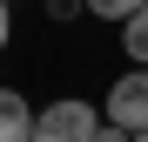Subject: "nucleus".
Here are the masks:
<instances>
[{
  "label": "nucleus",
  "instance_id": "423d86ee",
  "mask_svg": "<svg viewBox=\"0 0 148 142\" xmlns=\"http://www.w3.org/2000/svg\"><path fill=\"white\" fill-rule=\"evenodd\" d=\"M88 7V0H47V14H54V20H67V14H81Z\"/></svg>",
  "mask_w": 148,
  "mask_h": 142
},
{
  "label": "nucleus",
  "instance_id": "f257e3e1",
  "mask_svg": "<svg viewBox=\"0 0 148 142\" xmlns=\"http://www.w3.org/2000/svg\"><path fill=\"white\" fill-rule=\"evenodd\" d=\"M94 108L88 102H54V108H40L34 115V142H94Z\"/></svg>",
  "mask_w": 148,
  "mask_h": 142
},
{
  "label": "nucleus",
  "instance_id": "f03ea898",
  "mask_svg": "<svg viewBox=\"0 0 148 142\" xmlns=\"http://www.w3.org/2000/svg\"><path fill=\"white\" fill-rule=\"evenodd\" d=\"M108 122L128 129V135L148 129V68H135V75H121V81L108 88Z\"/></svg>",
  "mask_w": 148,
  "mask_h": 142
},
{
  "label": "nucleus",
  "instance_id": "1a4fd4ad",
  "mask_svg": "<svg viewBox=\"0 0 148 142\" xmlns=\"http://www.w3.org/2000/svg\"><path fill=\"white\" fill-rule=\"evenodd\" d=\"M135 142H148V129H141V135H135Z\"/></svg>",
  "mask_w": 148,
  "mask_h": 142
},
{
  "label": "nucleus",
  "instance_id": "0eeeda50",
  "mask_svg": "<svg viewBox=\"0 0 148 142\" xmlns=\"http://www.w3.org/2000/svg\"><path fill=\"white\" fill-rule=\"evenodd\" d=\"M94 142H135L128 129H114V122H101V129H94Z\"/></svg>",
  "mask_w": 148,
  "mask_h": 142
},
{
  "label": "nucleus",
  "instance_id": "20e7f679",
  "mask_svg": "<svg viewBox=\"0 0 148 142\" xmlns=\"http://www.w3.org/2000/svg\"><path fill=\"white\" fill-rule=\"evenodd\" d=\"M121 47H128V61H135V68H148V7L121 20Z\"/></svg>",
  "mask_w": 148,
  "mask_h": 142
},
{
  "label": "nucleus",
  "instance_id": "7ed1b4c3",
  "mask_svg": "<svg viewBox=\"0 0 148 142\" xmlns=\"http://www.w3.org/2000/svg\"><path fill=\"white\" fill-rule=\"evenodd\" d=\"M0 142H34V108L20 88H0Z\"/></svg>",
  "mask_w": 148,
  "mask_h": 142
},
{
  "label": "nucleus",
  "instance_id": "6e6552de",
  "mask_svg": "<svg viewBox=\"0 0 148 142\" xmlns=\"http://www.w3.org/2000/svg\"><path fill=\"white\" fill-rule=\"evenodd\" d=\"M7 41H14V7L0 0V47H7Z\"/></svg>",
  "mask_w": 148,
  "mask_h": 142
},
{
  "label": "nucleus",
  "instance_id": "39448f33",
  "mask_svg": "<svg viewBox=\"0 0 148 142\" xmlns=\"http://www.w3.org/2000/svg\"><path fill=\"white\" fill-rule=\"evenodd\" d=\"M94 7V20H128V14H141L148 0H88Z\"/></svg>",
  "mask_w": 148,
  "mask_h": 142
}]
</instances>
